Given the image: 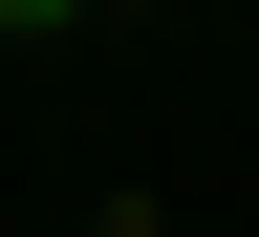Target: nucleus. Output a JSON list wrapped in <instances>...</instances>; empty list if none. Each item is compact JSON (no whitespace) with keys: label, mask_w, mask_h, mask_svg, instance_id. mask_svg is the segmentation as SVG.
<instances>
[{"label":"nucleus","mask_w":259,"mask_h":237,"mask_svg":"<svg viewBox=\"0 0 259 237\" xmlns=\"http://www.w3.org/2000/svg\"><path fill=\"white\" fill-rule=\"evenodd\" d=\"M0 22H65V0H0Z\"/></svg>","instance_id":"obj_1"}]
</instances>
